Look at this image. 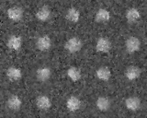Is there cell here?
Segmentation results:
<instances>
[{"instance_id": "1", "label": "cell", "mask_w": 147, "mask_h": 118, "mask_svg": "<svg viewBox=\"0 0 147 118\" xmlns=\"http://www.w3.org/2000/svg\"><path fill=\"white\" fill-rule=\"evenodd\" d=\"M83 45H84V43H83V41L80 38L72 37L64 43V49H65L66 51H68L69 53L74 54V53L79 52L82 49Z\"/></svg>"}, {"instance_id": "20", "label": "cell", "mask_w": 147, "mask_h": 118, "mask_svg": "<svg viewBox=\"0 0 147 118\" xmlns=\"http://www.w3.org/2000/svg\"><path fill=\"white\" fill-rule=\"evenodd\" d=\"M67 76L72 81H74V82H77V81H79L82 78L81 71L78 69L77 67H75V66H72L67 70Z\"/></svg>"}, {"instance_id": "12", "label": "cell", "mask_w": 147, "mask_h": 118, "mask_svg": "<svg viewBox=\"0 0 147 118\" xmlns=\"http://www.w3.org/2000/svg\"><path fill=\"white\" fill-rule=\"evenodd\" d=\"M125 16H126L127 21L130 24L137 23V22L141 20V13L135 7H131L130 9H128Z\"/></svg>"}, {"instance_id": "10", "label": "cell", "mask_w": 147, "mask_h": 118, "mask_svg": "<svg viewBox=\"0 0 147 118\" xmlns=\"http://www.w3.org/2000/svg\"><path fill=\"white\" fill-rule=\"evenodd\" d=\"M7 103V107L9 110H11L13 112H17L21 108L22 101L18 95H11V96L8 98Z\"/></svg>"}, {"instance_id": "4", "label": "cell", "mask_w": 147, "mask_h": 118, "mask_svg": "<svg viewBox=\"0 0 147 118\" xmlns=\"http://www.w3.org/2000/svg\"><path fill=\"white\" fill-rule=\"evenodd\" d=\"M53 42L48 35H41L36 41V48L40 51H47L52 47Z\"/></svg>"}, {"instance_id": "5", "label": "cell", "mask_w": 147, "mask_h": 118, "mask_svg": "<svg viewBox=\"0 0 147 118\" xmlns=\"http://www.w3.org/2000/svg\"><path fill=\"white\" fill-rule=\"evenodd\" d=\"M111 49V42L106 37H100L96 44V50L98 53L107 54Z\"/></svg>"}, {"instance_id": "18", "label": "cell", "mask_w": 147, "mask_h": 118, "mask_svg": "<svg viewBox=\"0 0 147 118\" xmlns=\"http://www.w3.org/2000/svg\"><path fill=\"white\" fill-rule=\"evenodd\" d=\"M81 101L76 96H71L66 102V107L70 112L74 113L79 110L81 107Z\"/></svg>"}, {"instance_id": "7", "label": "cell", "mask_w": 147, "mask_h": 118, "mask_svg": "<svg viewBox=\"0 0 147 118\" xmlns=\"http://www.w3.org/2000/svg\"><path fill=\"white\" fill-rule=\"evenodd\" d=\"M36 105L41 111H47L52 107V101L46 95H40L36 100Z\"/></svg>"}, {"instance_id": "16", "label": "cell", "mask_w": 147, "mask_h": 118, "mask_svg": "<svg viewBox=\"0 0 147 118\" xmlns=\"http://www.w3.org/2000/svg\"><path fill=\"white\" fill-rule=\"evenodd\" d=\"M65 19L71 23H76L80 20V12L76 7H72L65 12Z\"/></svg>"}, {"instance_id": "14", "label": "cell", "mask_w": 147, "mask_h": 118, "mask_svg": "<svg viewBox=\"0 0 147 118\" xmlns=\"http://www.w3.org/2000/svg\"><path fill=\"white\" fill-rule=\"evenodd\" d=\"M110 20V13L105 8H99L95 17L96 23H107Z\"/></svg>"}, {"instance_id": "19", "label": "cell", "mask_w": 147, "mask_h": 118, "mask_svg": "<svg viewBox=\"0 0 147 118\" xmlns=\"http://www.w3.org/2000/svg\"><path fill=\"white\" fill-rule=\"evenodd\" d=\"M96 76L99 80L108 81L111 77V72L108 66H100L99 68L96 71Z\"/></svg>"}, {"instance_id": "2", "label": "cell", "mask_w": 147, "mask_h": 118, "mask_svg": "<svg viewBox=\"0 0 147 118\" xmlns=\"http://www.w3.org/2000/svg\"><path fill=\"white\" fill-rule=\"evenodd\" d=\"M7 14V17L9 20L17 22V21H20L23 18V15H24V9L22 8V7L13 6L8 8Z\"/></svg>"}, {"instance_id": "3", "label": "cell", "mask_w": 147, "mask_h": 118, "mask_svg": "<svg viewBox=\"0 0 147 118\" xmlns=\"http://www.w3.org/2000/svg\"><path fill=\"white\" fill-rule=\"evenodd\" d=\"M125 47H126V51L129 54H133L135 52H138L141 47V41L137 37L131 36V37H129L126 41Z\"/></svg>"}, {"instance_id": "11", "label": "cell", "mask_w": 147, "mask_h": 118, "mask_svg": "<svg viewBox=\"0 0 147 118\" xmlns=\"http://www.w3.org/2000/svg\"><path fill=\"white\" fill-rule=\"evenodd\" d=\"M22 38L20 36H18V35H11L9 36V38L7 42V46L11 49V50H18L20 49V47L22 46Z\"/></svg>"}, {"instance_id": "8", "label": "cell", "mask_w": 147, "mask_h": 118, "mask_svg": "<svg viewBox=\"0 0 147 118\" xmlns=\"http://www.w3.org/2000/svg\"><path fill=\"white\" fill-rule=\"evenodd\" d=\"M141 74H142V69L139 66H130L125 70V77L130 81L137 79L141 76Z\"/></svg>"}, {"instance_id": "17", "label": "cell", "mask_w": 147, "mask_h": 118, "mask_svg": "<svg viewBox=\"0 0 147 118\" xmlns=\"http://www.w3.org/2000/svg\"><path fill=\"white\" fill-rule=\"evenodd\" d=\"M96 105L98 109L101 112H107L109 110L110 106H111V102L110 100L107 97H98L96 102Z\"/></svg>"}, {"instance_id": "9", "label": "cell", "mask_w": 147, "mask_h": 118, "mask_svg": "<svg viewBox=\"0 0 147 118\" xmlns=\"http://www.w3.org/2000/svg\"><path fill=\"white\" fill-rule=\"evenodd\" d=\"M141 104L142 102L140 98H138L136 96H132V97H129L126 99L125 101V106L128 110H130L131 112H136L141 108Z\"/></svg>"}, {"instance_id": "6", "label": "cell", "mask_w": 147, "mask_h": 118, "mask_svg": "<svg viewBox=\"0 0 147 118\" xmlns=\"http://www.w3.org/2000/svg\"><path fill=\"white\" fill-rule=\"evenodd\" d=\"M51 76H52V70H51L50 67L47 66L40 67L36 72V79L40 83L46 82L47 80H49Z\"/></svg>"}, {"instance_id": "13", "label": "cell", "mask_w": 147, "mask_h": 118, "mask_svg": "<svg viewBox=\"0 0 147 118\" xmlns=\"http://www.w3.org/2000/svg\"><path fill=\"white\" fill-rule=\"evenodd\" d=\"M52 15V11H51L50 7L48 6H42L39 8V10L36 13V18L37 20L41 21V22H45L47 21Z\"/></svg>"}, {"instance_id": "15", "label": "cell", "mask_w": 147, "mask_h": 118, "mask_svg": "<svg viewBox=\"0 0 147 118\" xmlns=\"http://www.w3.org/2000/svg\"><path fill=\"white\" fill-rule=\"evenodd\" d=\"M6 74L7 78L11 81H18L22 78V71L16 66L8 67L6 71Z\"/></svg>"}]
</instances>
